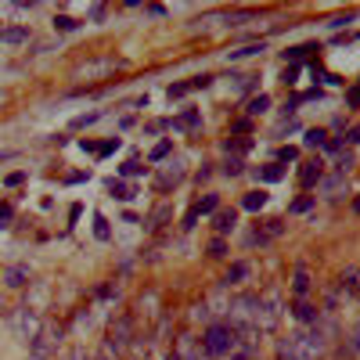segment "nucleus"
Segmentation results:
<instances>
[{
    "mask_svg": "<svg viewBox=\"0 0 360 360\" xmlns=\"http://www.w3.org/2000/svg\"><path fill=\"white\" fill-rule=\"evenodd\" d=\"M324 353V338L317 331H295L278 343V357L281 360H317Z\"/></svg>",
    "mask_w": 360,
    "mask_h": 360,
    "instance_id": "1",
    "label": "nucleus"
},
{
    "mask_svg": "<svg viewBox=\"0 0 360 360\" xmlns=\"http://www.w3.org/2000/svg\"><path fill=\"white\" fill-rule=\"evenodd\" d=\"M202 350L205 357H227L230 350H238V331L230 324H209L202 335Z\"/></svg>",
    "mask_w": 360,
    "mask_h": 360,
    "instance_id": "2",
    "label": "nucleus"
},
{
    "mask_svg": "<svg viewBox=\"0 0 360 360\" xmlns=\"http://www.w3.org/2000/svg\"><path fill=\"white\" fill-rule=\"evenodd\" d=\"M281 321V295L278 292H267L260 295V310H256V328L260 331H274Z\"/></svg>",
    "mask_w": 360,
    "mask_h": 360,
    "instance_id": "3",
    "label": "nucleus"
},
{
    "mask_svg": "<svg viewBox=\"0 0 360 360\" xmlns=\"http://www.w3.org/2000/svg\"><path fill=\"white\" fill-rule=\"evenodd\" d=\"M40 317H36V310H29V306H18L15 313H11V328H15V335L18 338H26V343H33V338L40 335Z\"/></svg>",
    "mask_w": 360,
    "mask_h": 360,
    "instance_id": "4",
    "label": "nucleus"
},
{
    "mask_svg": "<svg viewBox=\"0 0 360 360\" xmlns=\"http://www.w3.org/2000/svg\"><path fill=\"white\" fill-rule=\"evenodd\" d=\"M58 343H61V324H51V321H47V324H40V335L33 338L29 346H33L36 353H51V357H54V353H58Z\"/></svg>",
    "mask_w": 360,
    "mask_h": 360,
    "instance_id": "5",
    "label": "nucleus"
},
{
    "mask_svg": "<svg viewBox=\"0 0 360 360\" xmlns=\"http://www.w3.org/2000/svg\"><path fill=\"white\" fill-rule=\"evenodd\" d=\"M116 69H119V61H116V58H101V61H87V65H79V69H76V76H79V79H97V76L116 72Z\"/></svg>",
    "mask_w": 360,
    "mask_h": 360,
    "instance_id": "6",
    "label": "nucleus"
},
{
    "mask_svg": "<svg viewBox=\"0 0 360 360\" xmlns=\"http://www.w3.org/2000/svg\"><path fill=\"white\" fill-rule=\"evenodd\" d=\"M126 343H130V321H126V317H119V321L112 324V338L104 343V350L116 353V350H123Z\"/></svg>",
    "mask_w": 360,
    "mask_h": 360,
    "instance_id": "7",
    "label": "nucleus"
},
{
    "mask_svg": "<svg viewBox=\"0 0 360 360\" xmlns=\"http://www.w3.org/2000/svg\"><path fill=\"white\" fill-rule=\"evenodd\" d=\"M0 281H4L8 288H26L29 285V267H8Z\"/></svg>",
    "mask_w": 360,
    "mask_h": 360,
    "instance_id": "8",
    "label": "nucleus"
},
{
    "mask_svg": "<svg viewBox=\"0 0 360 360\" xmlns=\"http://www.w3.org/2000/svg\"><path fill=\"white\" fill-rule=\"evenodd\" d=\"M299 180H303V187L321 184V159H310V162H303V169H299Z\"/></svg>",
    "mask_w": 360,
    "mask_h": 360,
    "instance_id": "9",
    "label": "nucleus"
},
{
    "mask_svg": "<svg viewBox=\"0 0 360 360\" xmlns=\"http://www.w3.org/2000/svg\"><path fill=\"white\" fill-rule=\"evenodd\" d=\"M180 177H184V169H180V159H173V162L166 166V173L155 180V187H159V191H166V187H169V184H177Z\"/></svg>",
    "mask_w": 360,
    "mask_h": 360,
    "instance_id": "10",
    "label": "nucleus"
},
{
    "mask_svg": "<svg viewBox=\"0 0 360 360\" xmlns=\"http://www.w3.org/2000/svg\"><path fill=\"white\" fill-rule=\"evenodd\" d=\"M295 317H299L303 324H317V321H321V310L310 306V303H299V306H295Z\"/></svg>",
    "mask_w": 360,
    "mask_h": 360,
    "instance_id": "11",
    "label": "nucleus"
},
{
    "mask_svg": "<svg viewBox=\"0 0 360 360\" xmlns=\"http://www.w3.org/2000/svg\"><path fill=\"white\" fill-rule=\"evenodd\" d=\"M343 184H346V173H335V177H324V180H321V191L335 198L338 191H343Z\"/></svg>",
    "mask_w": 360,
    "mask_h": 360,
    "instance_id": "12",
    "label": "nucleus"
},
{
    "mask_svg": "<svg viewBox=\"0 0 360 360\" xmlns=\"http://www.w3.org/2000/svg\"><path fill=\"white\" fill-rule=\"evenodd\" d=\"M245 278H249V263H235V267L227 270V278H224V285H227V288H230V285H242Z\"/></svg>",
    "mask_w": 360,
    "mask_h": 360,
    "instance_id": "13",
    "label": "nucleus"
},
{
    "mask_svg": "<svg viewBox=\"0 0 360 360\" xmlns=\"http://www.w3.org/2000/svg\"><path fill=\"white\" fill-rule=\"evenodd\" d=\"M217 205H220V198H217V195H205V198H202V202H198V205L191 209V217L198 220L202 213H217Z\"/></svg>",
    "mask_w": 360,
    "mask_h": 360,
    "instance_id": "14",
    "label": "nucleus"
},
{
    "mask_svg": "<svg viewBox=\"0 0 360 360\" xmlns=\"http://www.w3.org/2000/svg\"><path fill=\"white\" fill-rule=\"evenodd\" d=\"M292 288H295V295H306V292H310V274H306V267H299V270H295V281H292Z\"/></svg>",
    "mask_w": 360,
    "mask_h": 360,
    "instance_id": "15",
    "label": "nucleus"
},
{
    "mask_svg": "<svg viewBox=\"0 0 360 360\" xmlns=\"http://www.w3.org/2000/svg\"><path fill=\"white\" fill-rule=\"evenodd\" d=\"M256 177H260V180H267V184H274V180H281V177H285V169H281V166H263V169H256Z\"/></svg>",
    "mask_w": 360,
    "mask_h": 360,
    "instance_id": "16",
    "label": "nucleus"
},
{
    "mask_svg": "<svg viewBox=\"0 0 360 360\" xmlns=\"http://www.w3.org/2000/svg\"><path fill=\"white\" fill-rule=\"evenodd\" d=\"M267 109H270V97H267V94H260V97H252V101H249V109H245V112H249V116H263Z\"/></svg>",
    "mask_w": 360,
    "mask_h": 360,
    "instance_id": "17",
    "label": "nucleus"
},
{
    "mask_svg": "<svg viewBox=\"0 0 360 360\" xmlns=\"http://www.w3.org/2000/svg\"><path fill=\"white\" fill-rule=\"evenodd\" d=\"M343 288H350V292H360V270L357 267H350L346 274H343V281H338Z\"/></svg>",
    "mask_w": 360,
    "mask_h": 360,
    "instance_id": "18",
    "label": "nucleus"
},
{
    "mask_svg": "<svg viewBox=\"0 0 360 360\" xmlns=\"http://www.w3.org/2000/svg\"><path fill=\"white\" fill-rule=\"evenodd\" d=\"M235 224H238L235 213H217V230H220V235H227V230L235 227Z\"/></svg>",
    "mask_w": 360,
    "mask_h": 360,
    "instance_id": "19",
    "label": "nucleus"
},
{
    "mask_svg": "<svg viewBox=\"0 0 360 360\" xmlns=\"http://www.w3.org/2000/svg\"><path fill=\"white\" fill-rule=\"evenodd\" d=\"M79 22H76V18H69V15H58L54 18V29H61V33H72Z\"/></svg>",
    "mask_w": 360,
    "mask_h": 360,
    "instance_id": "20",
    "label": "nucleus"
},
{
    "mask_svg": "<svg viewBox=\"0 0 360 360\" xmlns=\"http://www.w3.org/2000/svg\"><path fill=\"white\" fill-rule=\"evenodd\" d=\"M260 51H267V47H263V44H249V47L230 51V58H252V54H260Z\"/></svg>",
    "mask_w": 360,
    "mask_h": 360,
    "instance_id": "21",
    "label": "nucleus"
},
{
    "mask_svg": "<svg viewBox=\"0 0 360 360\" xmlns=\"http://www.w3.org/2000/svg\"><path fill=\"white\" fill-rule=\"evenodd\" d=\"M324 137H328L324 130H306V148H321V144H328Z\"/></svg>",
    "mask_w": 360,
    "mask_h": 360,
    "instance_id": "22",
    "label": "nucleus"
},
{
    "mask_svg": "<svg viewBox=\"0 0 360 360\" xmlns=\"http://www.w3.org/2000/svg\"><path fill=\"white\" fill-rule=\"evenodd\" d=\"M263 205H267V195H263V191L245 195V209H263Z\"/></svg>",
    "mask_w": 360,
    "mask_h": 360,
    "instance_id": "23",
    "label": "nucleus"
},
{
    "mask_svg": "<svg viewBox=\"0 0 360 360\" xmlns=\"http://www.w3.org/2000/svg\"><path fill=\"white\" fill-rule=\"evenodd\" d=\"M252 87H256V76H235V91H242V94H249Z\"/></svg>",
    "mask_w": 360,
    "mask_h": 360,
    "instance_id": "24",
    "label": "nucleus"
},
{
    "mask_svg": "<svg viewBox=\"0 0 360 360\" xmlns=\"http://www.w3.org/2000/svg\"><path fill=\"white\" fill-rule=\"evenodd\" d=\"M29 33L26 29H8V33H0V40H8V44H22Z\"/></svg>",
    "mask_w": 360,
    "mask_h": 360,
    "instance_id": "25",
    "label": "nucleus"
},
{
    "mask_svg": "<svg viewBox=\"0 0 360 360\" xmlns=\"http://www.w3.org/2000/svg\"><path fill=\"white\" fill-rule=\"evenodd\" d=\"M109 191H112L116 198H123V202H126V198H134V191H130V187H126V184H116V180L109 184Z\"/></svg>",
    "mask_w": 360,
    "mask_h": 360,
    "instance_id": "26",
    "label": "nucleus"
},
{
    "mask_svg": "<svg viewBox=\"0 0 360 360\" xmlns=\"http://www.w3.org/2000/svg\"><path fill=\"white\" fill-rule=\"evenodd\" d=\"M310 51H317V47H313V44H303V47H292V51H285V58H288V61H299V58H303V54H310Z\"/></svg>",
    "mask_w": 360,
    "mask_h": 360,
    "instance_id": "27",
    "label": "nucleus"
},
{
    "mask_svg": "<svg viewBox=\"0 0 360 360\" xmlns=\"http://www.w3.org/2000/svg\"><path fill=\"white\" fill-rule=\"evenodd\" d=\"M166 217H169V209H166V205H159L155 213L148 217V227H162V220H166Z\"/></svg>",
    "mask_w": 360,
    "mask_h": 360,
    "instance_id": "28",
    "label": "nucleus"
},
{
    "mask_svg": "<svg viewBox=\"0 0 360 360\" xmlns=\"http://www.w3.org/2000/svg\"><path fill=\"white\" fill-rule=\"evenodd\" d=\"M242 166H245L242 159H227V162H224V173H227V177H238V173H242Z\"/></svg>",
    "mask_w": 360,
    "mask_h": 360,
    "instance_id": "29",
    "label": "nucleus"
},
{
    "mask_svg": "<svg viewBox=\"0 0 360 360\" xmlns=\"http://www.w3.org/2000/svg\"><path fill=\"white\" fill-rule=\"evenodd\" d=\"M198 123H202V119H198V112H184V119H180V123H173V126H187V130H195Z\"/></svg>",
    "mask_w": 360,
    "mask_h": 360,
    "instance_id": "30",
    "label": "nucleus"
},
{
    "mask_svg": "<svg viewBox=\"0 0 360 360\" xmlns=\"http://www.w3.org/2000/svg\"><path fill=\"white\" fill-rule=\"evenodd\" d=\"M227 360H252V350L249 346H238V350H230Z\"/></svg>",
    "mask_w": 360,
    "mask_h": 360,
    "instance_id": "31",
    "label": "nucleus"
},
{
    "mask_svg": "<svg viewBox=\"0 0 360 360\" xmlns=\"http://www.w3.org/2000/svg\"><path fill=\"white\" fill-rule=\"evenodd\" d=\"M187 91H191V83H173V87H169V97H184Z\"/></svg>",
    "mask_w": 360,
    "mask_h": 360,
    "instance_id": "32",
    "label": "nucleus"
},
{
    "mask_svg": "<svg viewBox=\"0 0 360 360\" xmlns=\"http://www.w3.org/2000/svg\"><path fill=\"white\" fill-rule=\"evenodd\" d=\"M209 256H227V245H224V242L217 238L213 245H209Z\"/></svg>",
    "mask_w": 360,
    "mask_h": 360,
    "instance_id": "33",
    "label": "nucleus"
},
{
    "mask_svg": "<svg viewBox=\"0 0 360 360\" xmlns=\"http://www.w3.org/2000/svg\"><path fill=\"white\" fill-rule=\"evenodd\" d=\"M295 155H299L295 148H281V152H278V159H281V162H295Z\"/></svg>",
    "mask_w": 360,
    "mask_h": 360,
    "instance_id": "34",
    "label": "nucleus"
},
{
    "mask_svg": "<svg viewBox=\"0 0 360 360\" xmlns=\"http://www.w3.org/2000/svg\"><path fill=\"white\" fill-rule=\"evenodd\" d=\"M350 22V15H338V18H331V22H328V29H343Z\"/></svg>",
    "mask_w": 360,
    "mask_h": 360,
    "instance_id": "35",
    "label": "nucleus"
},
{
    "mask_svg": "<svg viewBox=\"0 0 360 360\" xmlns=\"http://www.w3.org/2000/svg\"><path fill=\"white\" fill-rule=\"evenodd\" d=\"M123 173H126V177H137V173H141V162H126Z\"/></svg>",
    "mask_w": 360,
    "mask_h": 360,
    "instance_id": "36",
    "label": "nucleus"
},
{
    "mask_svg": "<svg viewBox=\"0 0 360 360\" xmlns=\"http://www.w3.org/2000/svg\"><path fill=\"white\" fill-rule=\"evenodd\" d=\"M224 148H227V152H245V148H249V144H245V141H227Z\"/></svg>",
    "mask_w": 360,
    "mask_h": 360,
    "instance_id": "37",
    "label": "nucleus"
},
{
    "mask_svg": "<svg viewBox=\"0 0 360 360\" xmlns=\"http://www.w3.org/2000/svg\"><path fill=\"white\" fill-rule=\"evenodd\" d=\"M306 209H310V198H299V202L292 205V213H306Z\"/></svg>",
    "mask_w": 360,
    "mask_h": 360,
    "instance_id": "38",
    "label": "nucleus"
},
{
    "mask_svg": "<svg viewBox=\"0 0 360 360\" xmlns=\"http://www.w3.org/2000/svg\"><path fill=\"white\" fill-rule=\"evenodd\" d=\"M209 83H213V76H195L191 87H209Z\"/></svg>",
    "mask_w": 360,
    "mask_h": 360,
    "instance_id": "39",
    "label": "nucleus"
},
{
    "mask_svg": "<svg viewBox=\"0 0 360 360\" xmlns=\"http://www.w3.org/2000/svg\"><path fill=\"white\" fill-rule=\"evenodd\" d=\"M346 141H350V144H360V126H353V130L346 134Z\"/></svg>",
    "mask_w": 360,
    "mask_h": 360,
    "instance_id": "40",
    "label": "nucleus"
},
{
    "mask_svg": "<svg viewBox=\"0 0 360 360\" xmlns=\"http://www.w3.org/2000/svg\"><path fill=\"white\" fill-rule=\"evenodd\" d=\"M94 230H97V238H109V227H104V220H101V217H97V227H94Z\"/></svg>",
    "mask_w": 360,
    "mask_h": 360,
    "instance_id": "41",
    "label": "nucleus"
},
{
    "mask_svg": "<svg viewBox=\"0 0 360 360\" xmlns=\"http://www.w3.org/2000/svg\"><path fill=\"white\" fill-rule=\"evenodd\" d=\"M33 360H54V357H51V353H36V350H33Z\"/></svg>",
    "mask_w": 360,
    "mask_h": 360,
    "instance_id": "42",
    "label": "nucleus"
},
{
    "mask_svg": "<svg viewBox=\"0 0 360 360\" xmlns=\"http://www.w3.org/2000/svg\"><path fill=\"white\" fill-rule=\"evenodd\" d=\"M353 209H357V213H360V198H357V202H353Z\"/></svg>",
    "mask_w": 360,
    "mask_h": 360,
    "instance_id": "43",
    "label": "nucleus"
},
{
    "mask_svg": "<svg viewBox=\"0 0 360 360\" xmlns=\"http://www.w3.org/2000/svg\"><path fill=\"white\" fill-rule=\"evenodd\" d=\"M0 310H4V299H0Z\"/></svg>",
    "mask_w": 360,
    "mask_h": 360,
    "instance_id": "44",
    "label": "nucleus"
},
{
    "mask_svg": "<svg viewBox=\"0 0 360 360\" xmlns=\"http://www.w3.org/2000/svg\"><path fill=\"white\" fill-rule=\"evenodd\" d=\"M195 360H202V357H195Z\"/></svg>",
    "mask_w": 360,
    "mask_h": 360,
    "instance_id": "45",
    "label": "nucleus"
}]
</instances>
